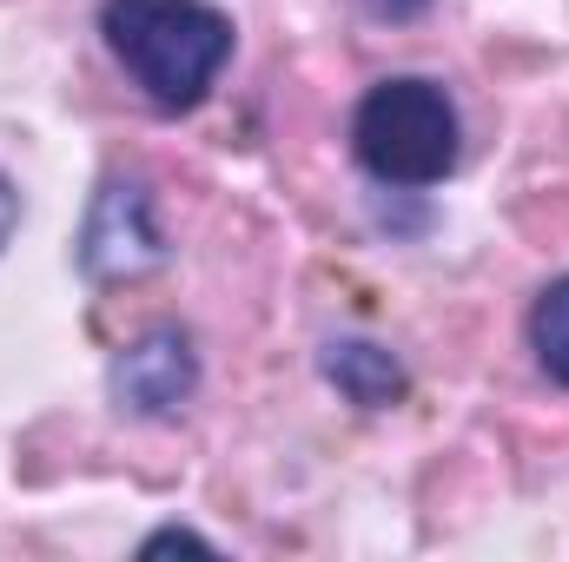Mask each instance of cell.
<instances>
[{
	"label": "cell",
	"mask_w": 569,
	"mask_h": 562,
	"mask_svg": "<svg viewBox=\"0 0 569 562\" xmlns=\"http://www.w3.org/2000/svg\"><path fill=\"white\" fill-rule=\"evenodd\" d=\"M351 145L385 185H437L457 165V107L430 80H378L351 120Z\"/></svg>",
	"instance_id": "7a4b0ae2"
},
{
	"label": "cell",
	"mask_w": 569,
	"mask_h": 562,
	"mask_svg": "<svg viewBox=\"0 0 569 562\" xmlns=\"http://www.w3.org/2000/svg\"><path fill=\"white\" fill-rule=\"evenodd\" d=\"M13 225H20V192H13V179L0 172V245L13 239Z\"/></svg>",
	"instance_id": "ba28073f"
},
{
	"label": "cell",
	"mask_w": 569,
	"mask_h": 562,
	"mask_svg": "<svg viewBox=\"0 0 569 562\" xmlns=\"http://www.w3.org/2000/svg\"><path fill=\"white\" fill-rule=\"evenodd\" d=\"M100 33L152 107L186 113L232 60V20L212 0H107Z\"/></svg>",
	"instance_id": "6da1fadb"
},
{
	"label": "cell",
	"mask_w": 569,
	"mask_h": 562,
	"mask_svg": "<svg viewBox=\"0 0 569 562\" xmlns=\"http://www.w3.org/2000/svg\"><path fill=\"white\" fill-rule=\"evenodd\" d=\"M199 384V358L179 331H146L140 344L113 364V398L140 418H159V411H179Z\"/></svg>",
	"instance_id": "277c9868"
},
{
	"label": "cell",
	"mask_w": 569,
	"mask_h": 562,
	"mask_svg": "<svg viewBox=\"0 0 569 562\" xmlns=\"http://www.w3.org/2000/svg\"><path fill=\"white\" fill-rule=\"evenodd\" d=\"M530 344H537L543 371H550L557 384H569V279H557L537 298V311H530Z\"/></svg>",
	"instance_id": "8992f818"
},
{
	"label": "cell",
	"mask_w": 569,
	"mask_h": 562,
	"mask_svg": "<svg viewBox=\"0 0 569 562\" xmlns=\"http://www.w3.org/2000/svg\"><path fill=\"white\" fill-rule=\"evenodd\" d=\"M159 550H212V543L192 530H159V536H146V556H159Z\"/></svg>",
	"instance_id": "52a82bcc"
},
{
	"label": "cell",
	"mask_w": 569,
	"mask_h": 562,
	"mask_svg": "<svg viewBox=\"0 0 569 562\" xmlns=\"http://www.w3.org/2000/svg\"><path fill=\"white\" fill-rule=\"evenodd\" d=\"M365 7H371V13H391V20H405V13H418L425 0H365Z\"/></svg>",
	"instance_id": "9c48e42d"
},
{
	"label": "cell",
	"mask_w": 569,
	"mask_h": 562,
	"mask_svg": "<svg viewBox=\"0 0 569 562\" xmlns=\"http://www.w3.org/2000/svg\"><path fill=\"white\" fill-rule=\"evenodd\" d=\"M325 378H331L351 404H365V411H385V404L405 398V371H398V358L378 351V344H365V338L331 344V351H325Z\"/></svg>",
	"instance_id": "5b68a950"
},
{
	"label": "cell",
	"mask_w": 569,
	"mask_h": 562,
	"mask_svg": "<svg viewBox=\"0 0 569 562\" xmlns=\"http://www.w3.org/2000/svg\"><path fill=\"white\" fill-rule=\"evenodd\" d=\"M80 259L93 279H133L146 265H159V232H152V205H146V185L113 179L87 219V239H80Z\"/></svg>",
	"instance_id": "3957f363"
}]
</instances>
